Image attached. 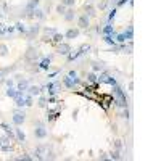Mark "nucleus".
Wrapping results in <instances>:
<instances>
[{
    "label": "nucleus",
    "instance_id": "33",
    "mask_svg": "<svg viewBox=\"0 0 161 161\" xmlns=\"http://www.w3.org/2000/svg\"><path fill=\"white\" fill-rule=\"evenodd\" d=\"M7 73H8V69H0V82H3V80H5Z\"/></svg>",
    "mask_w": 161,
    "mask_h": 161
},
{
    "label": "nucleus",
    "instance_id": "21",
    "mask_svg": "<svg viewBox=\"0 0 161 161\" xmlns=\"http://www.w3.org/2000/svg\"><path fill=\"white\" fill-rule=\"evenodd\" d=\"M15 29H18V31H20V32H21V34H26L27 27H26V24H24V23L18 21V23H16V26H15Z\"/></svg>",
    "mask_w": 161,
    "mask_h": 161
},
{
    "label": "nucleus",
    "instance_id": "15",
    "mask_svg": "<svg viewBox=\"0 0 161 161\" xmlns=\"http://www.w3.org/2000/svg\"><path fill=\"white\" fill-rule=\"evenodd\" d=\"M27 93L32 95V97H39L42 92H40V87L39 86H31V84H29V87H27Z\"/></svg>",
    "mask_w": 161,
    "mask_h": 161
},
{
    "label": "nucleus",
    "instance_id": "29",
    "mask_svg": "<svg viewBox=\"0 0 161 161\" xmlns=\"http://www.w3.org/2000/svg\"><path fill=\"white\" fill-rule=\"evenodd\" d=\"M87 80L89 82H97V74L90 71V73H87Z\"/></svg>",
    "mask_w": 161,
    "mask_h": 161
},
{
    "label": "nucleus",
    "instance_id": "8",
    "mask_svg": "<svg viewBox=\"0 0 161 161\" xmlns=\"http://www.w3.org/2000/svg\"><path fill=\"white\" fill-rule=\"evenodd\" d=\"M61 82H63V86L66 89H77V87H80V84H76L74 80L69 77V76H65V77L61 79Z\"/></svg>",
    "mask_w": 161,
    "mask_h": 161
},
{
    "label": "nucleus",
    "instance_id": "13",
    "mask_svg": "<svg viewBox=\"0 0 161 161\" xmlns=\"http://www.w3.org/2000/svg\"><path fill=\"white\" fill-rule=\"evenodd\" d=\"M79 56H80V50L79 49H74V50L71 49L69 53L66 55V58H68V61H74V60H77Z\"/></svg>",
    "mask_w": 161,
    "mask_h": 161
},
{
    "label": "nucleus",
    "instance_id": "1",
    "mask_svg": "<svg viewBox=\"0 0 161 161\" xmlns=\"http://www.w3.org/2000/svg\"><path fill=\"white\" fill-rule=\"evenodd\" d=\"M113 98H115V103L118 106H121V108H124V106H127V98H126V93H124V90L118 86H113Z\"/></svg>",
    "mask_w": 161,
    "mask_h": 161
},
{
    "label": "nucleus",
    "instance_id": "36",
    "mask_svg": "<svg viewBox=\"0 0 161 161\" xmlns=\"http://www.w3.org/2000/svg\"><path fill=\"white\" fill-rule=\"evenodd\" d=\"M7 34V26L3 23H0V36H5Z\"/></svg>",
    "mask_w": 161,
    "mask_h": 161
},
{
    "label": "nucleus",
    "instance_id": "11",
    "mask_svg": "<svg viewBox=\"0 0 161 161\" xmlns=\"http://www.w3.org/2000/svg\"><path fill=\"white\" fill-rule=\"evenodd\" d=\"M79 34H80V29H73V27H71V29L66 31L65 37H66V39H69V40H73V39H77Z\"/></svg>",
    "mask_w": 161,
    "mask_h": 161
},
{
    "label": "nucleus",
    "instance_id": "16",
    "mask_svg": "<svg viewBox=\"0 0 161 161\" xmlns=\"http://www.w3.org/2000/svg\"><path fill=\"white\" fill-rule=\"evenodd\" d=\"M61 42H65V36H63V34H60V32H56V34H53V37H52L50 44L58 45V44H61Z\"/></svg>",
    "mask_w": 161,
    "mask_h": 161
},
{
    "label": "nucleus",
    "instance_id": "6",
    "mask_svg": "<svg viewBox=\"0 0 161 161\" xmlns=\"http://www.w3.org/2000/svg\"><path fill=\"white\" fill-rule=\"evenodd\" d=\"M37 65H39V68H40V69L49 71V69H50V66H52V58H49V56H40L39 61H37Z\"/></svg>",
    "mask_w": 161,
    "mask_h": 161
},
{
    "label": "nucleus",
    "instance_id": "31",
    "mask_svg": "<svg viewBox=\"0 0 161 161\" xmlns=\"http://www.w3.org/2000/svg\"><path fill=\"white\" fill-rule=\"evenodd\" d=\"M116 13H118V10H116V8H113V10L110 11V15H108V23H111L113 20H115V18H116Z\"/></svg>",
    "mask_w": 161,
    "mask_h": 161
},
{
    "label": "nucleus",
    "instance_id": "28",
    "mask_svg": "<svg viewBox=\"0 0 161 161\" xmlns=\"http://www.w3.org/2000/svg\"><path fill=\"white\" fill-rule=\"evenodd\" d=\"M65 11H66V5H65V3L56 5V13H58V15H65Z\"/></svg>",
    "mask_w": 161,
    "mask_h": 161
},
{
    "label": "nucleus",
    "instance_id": "5",
    "mask_svg": "<svg viewBox=\"0 0 161 161\" xmlns=\"http://www.w3.org/2000/svg\"><path fill=\"white\" fill-rule=\"evenodd\" d=\"M39 58H40V55H39V52H37V49H34V47H29L27 52H26V60L32 63V61H39Z\"/></svg>",
    "mask_w": 161,
    "mask_h": 161
},
{
    "label": "nucleus",
    "instance_id": "41",
    "mask_svg": "<svg viewBox=\"0 0 161 161\" xmlns=\"http://www.w3.org/2000/svg\"><path fill=\"white\" fill-rule=\"evenodd\" d=\"M98 158H100V159H110V156H108V155H105V153H102L100 156H98Z\"/></svg>",
    "mask_w": 161,
    "mask_h": 161
},
{
    "label": "nucleus",
    "instance_id": "26",
    "mask_svg": "<svg viewBox=\"0 0 161 161\" xmlns=\"http://www.w3.org/2000/svg\"><path fill=\"white\" fill-rule=\"evenodd\" d=\"M110 159H121V153H119V150H113L111 153H110Z\"/></svg>",
    "mask_w": 161,
    "mask_h": 161
},
{
    "label": "nucleus",
    "instance_id": "10",
    "mask_svg": "<svg viewBox=\"0 0 161 161\" xmlns=\"http://www.w3.org/2000/svg\"><path fill=\"white\" fill-rule=\"evenodd\" d=\"M47 134H49V132H47V129H45L44 126H37L36 129H34V135H36V139H45Z\"/></svg>",
    "mask_w": 161,
    "mask_h": 161
},
{
    "label": "nucleus",
    "instance_id": "22",
    "mask_svg": "<svg viewBox=\"0 0 161 161\" xmlns=\"http://www.w3.org/2000/svg\"><path fill=\"white\" fill-rule=\"evenodd\" d=\"M47 103H49L47 97H45V95H39V103H37V105H39L40 108H45V106H47Z\"/></svg>",
    "mask_w": 161,
    "mask_h": 161
},
{
    "label": "nucleus",
    "instance_id": "3",
    "mask_svg": "<svg viewBox=\"0 0 161 161\" xmlns=\"http://www.w3.org/2000/svg\"><path fill=\"white\" fill-rule=\"evenodd\" d=\"M13 124L15 126H21L23 122L26 121V115H24V111L23 110H15V113H13Z\"/></svg>",
    "mask_w": 161,
    "mask_h": 161
},
{
    "label": "nucleus",
    "instance_id": "14",
    "mask_svg": "<svg viewBox=\"0 0 161 161\" xmlns=\"http://www.w3.org/2000/svg\"><path fill=\"white\" fill-rule=\"evenodd\" d=\"M39 3H40V0H29L27 2V5H26V13H29V11H32V10H36V8H39Z\"/></svg>",
    "mask_w": 161,
    "mask_h": 161
},
{
    "label": "nucleus",
    "instance_id": "20",
    "mask_svg": "<svg viewBox=\"0 0 161 161\" xmlns=\"http://www.w3.org/2000/svg\"><path fill=\"white\" fill-rule=\"evenodd\" d=\"M102 34H103V36H105V34H115V29H113L111 23H108L105 27H102Z\"/></svg>",
    "mask_w": 161,
    "mask_h": 161
},
{
    "label": "nucleus",
    "instance_id": "17",
    "mask_svg": "<svg viewBox=\"0 0 161 161\" xmlns=\"http://www.w3.org/2000/svg\"><path fill=\"white\" fill-rule=\"evenodd\" d=\"M65 20L68 21V23H71V21H74V18H76V13H74V10L73 8H68V10L65 11Z\"/></svg>",
    "mask_w": 161,
    "mask_h": 161
},
{
    "label": "nucleus",
    "instance_id": "12",
    "mask_svg": "<svg viewBox=\"0 0 161 161\" xmlns=\"http://www.w3.org/2000/svg\"><path fill=\"white\" fill-rule=\"evenodd\" d=\"M13 132H15V137L18 142H24L26 140V134L23 132V129H20V126H16L15 129H13Z\"/></svg>",
    "mask_w": 161,
    "mask_h": 161
},
{
    "label": "nucleus",
    "instance_id": "4",
    "mask_svg": "<svg viewBox=\"0 0 161 161\" xmlns=\"http://www.w3.org/2000/svg\"><path fill=\"white\" fill-rule=\"evenodd\" d=\"M77 26H79V29L87 31L89 27H90V20H89V16L87 15H80L77 18Z\"/></svg>",
    "mask_w": 161,
    "mask_h": 161
},
{
    "label": "nucleus",
    "instance_id": "19",
    "mask_svg": "<svg viewBox=\"0 0 161 161\" xmlns=\"http://www.w3.org/2000/svg\"><path fill=\"white\" fill-rule=\"evenodd\" d=\"M124 36H126L127 42H132V39H134V27H132V26H127V29L124 31Z\"/></svg>",
    "mask_w": 161,
    "mask_h": 161
},
{
    "label": "nucleus",
    "instance_id": "23",
    "mask_svg": "<svg viewBox=\"0 0 161 161\" xmlns=\"http://www.w3.org/2000/svg\"><path fill=\"white\" fill-rule=\"evenodd\" d=\"M86 15L90 18V16H95V8L92 5H86Z\"/></svg>",
    "mask_w": 161,
    "mask_h": 161
},
{
    "label": "nucleus",
    "instance_id": "32",
    "mask_svg": "<svg viewBox=\"0 0 161 161\" xmlns=\"http://www.w3.org/2000/svg\"><path fill=\"white\" fill-rule=\"evenodd\" d=\"M18 159H20V161H31V159H32V156H29L27 153H23L21 156H18Z\"/></svg>",
    "mask_w": 161,
    "mask_h": 161
},
{
    "label": "nucleus",
    "instance_id": "34",
    "mask_svg": "<svg viewBox=\"0 0 161 161\" xmlns=\"http://www.w3.org/2000/svg\"><path fill=\"white\" fill-rule=\"evenodd\" d=\"M122 118H126V119H129V110H127V106L122 108V113H121Z\"/></svg>",
    "mask_w": 161,
    "mask_h": 161
},
{
    "label": "nucleus",
    "instance_id": "30",
    "mask_svg": "<svg viewBox=\"0 0 161 161\" xmlns=\"http://www.w3.org/2000/svg\"><path fill=\"white\" fill-rule=\"evenodd\" d=\"M8 53V47L5 44H0V56H5Z\"/></svg>",
    "mask_w": 161,
    "mask_h": 161
},
{
    "label": "nucleus",
    "instance_id": "37",
    "mask_svg": "<svg viewBox=\"0 0 161 161\" xmlns=\"http://www.w3.org/2000/svg\"><path fill=\"white\" fill-rule=\"evenodd\" d=\"M58 74H60V69H55V71H52V73H49L47 77H49V79H53L55 76H58Z\"/></svg>",
    "mask_w": 161,
    "mask_h": 161
},
{
    "label": "nucleus",
    "instance_id": "42",
    "mask_svg": "<svg viewBox=\"0 0 161 161\" xmlns=\"http://www.w3.org/2000/svg\"><path fill=\"white\" fill-rule=\"evenodd\" d=\"M115 145H116V148H118V150H119V148H121V147H122V144H121V140H116V142H115Z\"/></svg>",
    "mask_w": 161,
    "mask_h": 161
},
{
    "label": "nucleus",
    "instance_id": "35",
    "mask_svg": "<svg viewBox=\"0 0 161 161\" xmlns=\"http://www.w3.org/2000/svg\"><path fill=\"white\" fill-rule=\"evenodd\" d=\"M74 2H76V0H61V3H65V5H66V7H69V8L74 5Z\"/></svg>",
    "mask_w": 161,
    "mask_h": 161
},
{
    "label": "nucleus",
    "instance_id": "7",
    "mask_svg": "<svg viewBox=\"0 0 161 161\" xmlns=\"http://www.w3.org/2000/svg\"><path fill=\"white\" fill-rule=\"evenodd\" d=\"M69 50H71V45L69 44H66V42H61V44L56 45V53L58 55H68L69 53Z\"/></svg>",
    "mask_w": 161,
    "mask_h": 161
},
{
    "label": "nucleus",
    "instance_id": "9",
    "mask_svg": "<svg viewBox=\"0 0 161 161\" xmlns=\"http://www.w3.org/2000/svg\"><path fill=\"white\" fill-rule=\"evenodd\" d=\"M39 31H40V26L39 24H34V26H31L29 29L26 31L24 36H27V39H34V37L39 34Z\"/></svg>",
    "mask_w": 161,
    "mask_h": 161
},
{
    "label": "nucleus",
    "instance_id": "39",
    "mask_svg": "<svg viewBox=\"0 0 161 161\" xmlns=\"http://www.w3.org/2000/svg\"><path fill=\"white\" fill-rule=\"evenodd\" d=\"M15 32V26H7V34H13Z\"/></svg>",
    "mask_w": 161,
    "mask_h": 161
},
{
    "label": "nucleus",
    "instance_id": "18",
    "mask_svg": "<svg viewBox=\"0 0 161 161\" xmlns=\"http://www.w3.org/2000/svg\"><path fill=\"white\" fill-rule=\"evenodd\" d=\"M60 118V111H47V121L53 122Z\"/></svg>",
    "mask_w": 161,
    "mask_h": 161
},
{
    "label": "nucleus",
    "instance_id": "38",
    "mask_svg": "<svg viewBox=\"0 0 161 161\" xmlns=\"http://www.w3.org/2000/svg\"><path fill=\"white\" fill-rule=\"evenodd\" d=\"M5 84H7V87H15V80L13 79H5Z\"/></svg>",
    "mask_w": 161,
    "mask_h": 161
},
{
    "label": "nucleus",
    "instance_id": "2",
    "mask_svg": "<svg viewBox=\"0 0 161 161\" xmlns=\"http://www.w3.org/2000/svg\"><path fill=\"white\" fill-rule=\"evenodd\" d=\"M98 103H100V106L103 108V111H110L111 105L115 103V98H113V95H110V93H100V100H98Z\"/></svg>",
    "mask_w": 161,
    "mask_h": 161
},
{
    "label": "nucleus",
    "instance_id": "24",
    "mask_svg": "<svg viewBox=\"0 0 161 161\" xmlns=\"http://www.w3.org/2000/svg\"><path fill=\"white\" fill-rule=\"evenodd\" d=\"M92 71H93V73L103 71V65H102V63H97V61H93V63H92Z\"/></svg>",
    "mask_w": 161,
    "mask_h": 161
},
{
    "label": "nucleus",
    "instance_id": "27",
    "mask_svg": "<svg viewBox=\"0 0 161 161\" xmlns=\"http://www.w3.org/2000/svg\"><path fill=\"white\" fill-rule=\"evenodd\" d=\"M105 84H108V86H111V87H113V86H116L118 82H116V79L113 77V76L108 74V77H106V80H105Z\"/></svg>",
    "mask_w": 161,
    "mask_h": 161
},
{
    "label": "nucleus",
    "instance_id": "40",
    "mask_svg": "<svg viewBox=\"0 0 161 161\" xmlns=\"http://www.w3.org/2000/svg\"><path fill=\"white\" fill-rule=\"evenodd\" d=\"M127 2H129V0H118V2H116V5H118V7H122V5H126Z\"/></svg>",
    "mask_w": 161,
    "mask_h": 161
},
{
    "label": "nucleus",
    "instance_id": "25",
    "mask_svg": "<svg viewBox=\"0 0 161 161\" xmlns=\"http://www.w3.org/2000/svg\"><path fill=\"white\" fill-rule=\"evenodd\" d=\"M90 49H92V47L89 45V44H84V45H80V47H79V50H80V55H84V53H89V52H90Z\"/></svg>",
    "mask_w": 161,
    "mask_h": 161
}]
</instances>
